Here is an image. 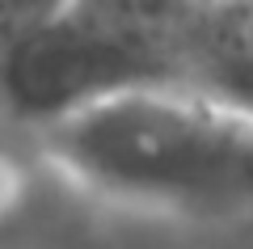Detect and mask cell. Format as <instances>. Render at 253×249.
<instances>
[{
    "label": "cell",
    "instance_id": "3957f363",
    "mask_svg": "<svg viewBox=\"0 0 253 249\" xmlns=\"http://www.w3.org/2000/svg\"><path fill=\"white\" fill-rule=\"evenodd\" d=\"M186 80L253 114V13H211L190 34Z\"/></svg>",
    "mask_w": 253,
    "mask_h": 249
},
{
    "label": "cell",
    "instance_id": "7a4b0ae2",
    "mask_svg": "<svg viewBox=\"0 0 253 249\" xmlns=\"http://www.w3.org/2000/svg\"><path fill=\"white\" fill-rule=\"evenodd\" d=\"M194 26L161 21L114 0H68L59 13L0 43V106L51 127L106 93L186 80Z\"/></svg>",
    "mask_w": 253,
    "mask_h": 249
},
{
    "label": "cell",
    "instance_id": "5b68a950",
    "mask_svg": "<svg viewBox=\"0 0 253 249\" xmlns=\"http://www.w3.org/2000/svg\"><path fill=\"white\" fill-rule=\"evenodd\" d=\"M26 195H30V178H26V169H21V160L0 148V224L21 211Z\"/></svg>",
    "mask_w": 253,
    "mask_h": 249
},
{
    "label": "cell",
    "instance_id": "6da1fadb",
    "mask_svg": "<svg viewBox=\"0 0 253 249\" xmlns=\"http://www.w3.org/2000/svg\"><path fill=\"white\" fill-rule=\"evenodd\" d=\"M38 135L46 156L97 195L181 211L253 207V114L194 80L106 93Z\"/></svg>",
    "mask_w": 253,
    "mask_h": 249
},
{
    "label": "cell",
    "instance_id": "277c9868",
    "mask_svg": "<svg viewBox=\"0 0 253 249\" xmlns=\"http://www.w3.org/2000/svg\"><path fill=\"white\" fill-rule=\"evenodd\" d=\"M68 0H0V43L26 34L30 26L46 21L51 13H59Z\"/></svg>",
    "mask_w": 253,
    "mask_h": 249
},
{
    "label": "cell",
    "instance_id": "8992f818",
    "mask_svg": "<svg viewBox=\"0 0 253 249\" xmlns=\"http://www.w3.org/2000/svg\"><path fill=\"white\" fill-rule=\"evenodd\" d=\"M236 4H245V0H194V9H199V21H203V17H211V13L236 9Z\"/></svg>",
    "mask_w": 253,
    "mask_h": 249
}]
</instances>
